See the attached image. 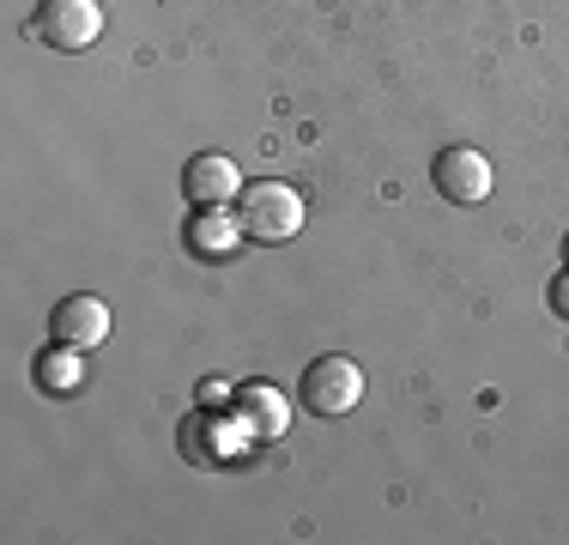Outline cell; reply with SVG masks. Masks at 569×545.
Here are the masks:
<instances>
[{"label":"cell","instance_id":"1","mask_svg":"<svg viewBox=\"0 0 569 545\" xmlns=\"http://www.w3.org/2000/svg\"><path fill=\"white\" fill-rule=\"evenodd\" d=\"M237 218H242V237L249 242L279 249V242H291L297 230H303V195L284 188V182H242Z\"/></svg>","mask_w":569,"mask_h":545},{"label":"cell","instance_id":"2","mask_svg":"<svg viewBox=\"0 0 569 545\" xmlns=\"http://www.w3.org/2000/svg\"><path fill=\"white\" fill-rule=\"evenodd\" d=\"M24 37L56 54H79L103 37V7L98 0H37V12L24 19Z\"/></svg>","mask_w":569,"mask_h":545},{"label":"cell","instance_id":"3","mask_svg":"<svg viewBox=\"0 0 569 545\" xmlns=\"http://www.w3.org/2000/svg\"><path fill=\"white\" fill-rule=\"evenodd\" d=\"M297 400H303L316 418H340V413H351V406L363 400V370L351 358H340V351H328V358H316L303 370Z\"/></svg>","mask_w":569,"mask_h":545},{"label":"cell","instance_id":"4","mask_svg":"<svg viewBox=\"0 0 569 545\" xmlns=\"http://www.w3.org/2000/svg\"><path fill=\"white\" fill-rule=\"evenodd\" d=\"M430 188L449 207H479V200H491V164H485V152H472V146H442L430 158Z\"/></svg>","mask_w":569,"mask_h":545},{"label":"cell","instance_id":"5","mask_svg":"<svg viewBox=\"0 0 569 545\" xmlns=\"http://www.w3.org/2000/svg\"><path fill=\"white\" fill-rule=\"evenodd\" d=\"M49 339H61V346L73 351H98L103 339H110V304L91 291H73L56 304V316H49Z\"/></svg>","mask_w":569,"mask_h":545},{"label":"cell","instance_id":"6","mask_svg":"<svg viewBox=\"0 0 569 545\" xmlns=\"http://www.w3.org/2000/svg\"><path fill=\"white\" fill-rule=\"evenodd\" d=\"M182 195L188 207H230L242 195V170L224 152H194L182 164Z\"/></svg>","mask_w":569,"mask_h":545},{"label":"cell","instance_id":"7","mask_svg":"<svg viewBox=\"0 0 569 545\" xmlns=\"http://www.w3.org/2000/svg\"><path fill=\"white\" fill-rule=\"evenodd\" d=\"M182 242L194 261H230L249 237H242V218L230 207H194V218L182 225Z\"/></svg>","mask_w":569,"mask_h":545},{"label":"cell","instance_id":"8","mask_svg":"<svg viewBox=\"0 0 569 545\" xmlns=\"http://www.w3.org/2000/svg\"><path fill=\"white\" fill-rule=\"evenodd\" d=\"M230 413L254 430V443H279V436L291 430V406H284V394L273 388V382H242L237 400H230Z\"/></svg>","mask_w":569,"mask_h":545},{"label":"cell","instance_id":"9","mask_svg":"<svg viewBox=\"0 0 569 545\" xmlns=\"http://www.w3.org/2000/svg\"><path fill=\"white\" fill-rule=\"evenodd\" d=\"M31 382L43 394H56V400H61V394H79V388H86V351H73V346H61V339H56L49 351H37V358H31Z\"/></svg>","mask_w":569,"mask_h":545},{"label":"cell","instance_id":"10","mask_svg":"<svg viewBox=\"0 0 569 545\" xmlns=\"http://www.w3.org/2000/svg\"><path fill=\"white\" fill-rule=\"evenodd\" d=\"M546 304H551V316H563L569 321V267L551 279V291H546Z\"/></svg>","mask_w":569,"mask_h":545},{"label":"cell","instance_id":"11","mask_svg":"<svg viewBox=\"0 0 569 545\" xmlns=\"http://www.w3.org/2000/svg\"><path fill=\"white\" fill-rule=\"evenodd\" d=\"M224 400H237V394H230V382H219V376L200 382V406H207V413H212V406H224Z\"/></svg>","mask_w":569,"mask_h":545},{"label":"cell","instance_id":"12","mask_svg":"<svg viewBox=\"0 0 569 545\" xmlns=\"http://www.w3.org/2000/svg\"><path fill=\"white\" fill-rule=\"evenodd\" d=\"M563 267H569V237H563Z\"/></svg>","mask_w":569,"mask_h":545}]
</instances>
